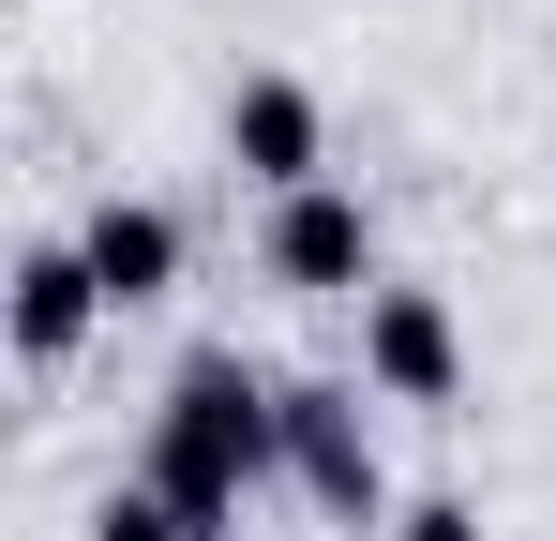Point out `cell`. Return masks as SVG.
Instances as JSON below:
<instances>
[{
	"label": "cell",
	"instance_id": "cell-1",
	"mask_svg": "<svg viewBox=\"0 0 556 541\" xmlns=\"http://www.w3.org/2000/svg\"><path fill=\"white\" fill-rule=\"evenodd\" d=\"M286 466V376H256L241 347H195L166 376V406H151V496L181 512L195 541H241V496Z\"/></svg>",
	"mask_w": 556,
	"mask_h": 541
},
{
	"label": "cell",
	"instance_id": "cell-2",
	"mask_svg": "<svg viewBox=\"0 0 556 541\" xmlns=\"http://www.w3.org/2000/svg\"><path fill=\"white\" fill-rule=\"evenodd\" d=\"M286 481L331 512V527H376L391 512V466L362 437V376H286Z\"/></svg>",
	"mask_w": 556,
	"mask_h": 541
},
{
	"label": "cell",
	"instance_id": "cell-3",
	"mask_svg": "<svg viewBox=\"0 0 556 541\" xmlns=\"http://www.w3.org/2000/svg\"><path fill=\"white\" fill-rule=\"evenodd\" d=\"M362 391L376 406H452L466 391V331L437 286H376L362 301Z\"/></svg>",
	"mask_w": 556,
	"mask_h": 541
},
{
	"label": "cell",
	"instance_id": "cell-4",
	"mask_svg": "<svg viewBox=\"0 0 556 541\" xmlns=\"http://www.w3.org/2000/svg\"><path fill=\"white\" fill-rule=\"evenodd\" d=\"M271 286L286 301H376V211L346 196V180H316V196H286L271 211Z\"/></svg>",
	"mask_w": 556,
	"mask_h": 541
},
{
	"label": "cell",
	"instance_id": "cell-5",
	"mask_svg": "<svg viewBox=\"0 0 556 541\" xmlns=\"http://www.w3.org/2000/svg\"><path fill=\"white\" fill-rule=\"evenodd\" d=\"M226 166L256 180V196H316V180H331V105H316V90L301 76H241L226 90Z\"/></svg>",
	"mask_w": 556,
	"mask_h": 541
},
{
	"label": "cell",
	"instance_id": "cell-6",
	"mask_svg": "<svg viewBox=\"0 0 556 541\" xmlns=\"http://www.w3.org/2000/svg\"><path fill=\"white\" fill-rule=\"evenodd\" d=\"M76 256H91L105 316H151V301L181 286V211H166V196H91V226H76Z\"/></svg>",
	"mask_w": 556,
	"mask_h": 541
},
{
	"label": "cell",
	"instance_id": "cell-7",
	"mask_svg": "<svg viewBox=\"0 0 556 541\" xmlns=\"http://www.w3.org/2000/svg\"><path fill=\"white\" fill-rule=\"evenodd\" d=\"M91 331H105L91 256H76V241H30V256H15V361H30V376H61Z\"/></svg>",
	"mask_w": 556,
	"mask_h": 541
},
{
	"label": "cell",
	"instance_id": "cell-8",
	"mask_svg": "<svg viewBox=\"0 0 556 541\" xmlns=\"http://www.w3.org/2000/svg\"><path fill=\"white\" fill-rule=\"evenodd\" d=\"M91 541H195V527L166 512V496H151V481H121V496L91 512Z\"/></svg>",
	"mask_w": 556,
	"mask_h": 541
},
{
	"label": "cell",
	"instance_id": "cell-9",
	"mask_svg": "<svg viewBox=\"0 0 556 541\" xmlns=\"http://www.w3.org/2000/svg\"><path fill=\"white\" fill-rule=\"evenodd\" d=\"M391 541H481V512H466V496H406V512H391Z\"/></svg>",
	"mask_w": 556,
	"mask_h": 541
}]
</instances>
